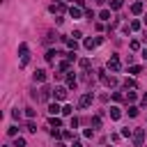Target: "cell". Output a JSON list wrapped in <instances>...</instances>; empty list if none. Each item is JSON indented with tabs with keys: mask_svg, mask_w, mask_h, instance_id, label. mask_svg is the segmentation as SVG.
Wrapping results in <instances>:
<instances>
[{
	"mask_svg": "<svg viewBox=\"0 0 147 147\" xmlns=\"http://www.w3.org/2000/svg\"><path fill=\"white\" fill-rule=\"evenodd\" d=\"M32 96H34L37 101H41V103H44V101H48V96H51V87H48V85H44V87L39 90V94H37V90H34V92H32Z\"/></svg>",
	"mask_w": 147,
	"mask_h": 147,
	"instance_id": "obj_1",
	"label": "cell"
},
{
	"mask_svg": "<svg viewBox=\"0 0 147 147\" xmlns=\"http://www.w3.org/2000/svg\"><path fill=\"white\" fill-rule=\"evenodd\" d=\"M99 78H101V83H103L106 87H115V85H117V78H115V76H106L103 71H99Z\"/></svg>",
	"mask_w": 147,
	"mask_h": 147,
	"instance_id": "obj_2",
	"label": "cell"
},
{
	"mask_svg": "<svg viewBox=\"0 0 147 147\" xmlns=\"http://www.w3.org/2000/svg\"><path fill=\"white\" fill-rule=\"evenodd\" d=\"M142 142H145V129H136L133 131V145L142 147Z\"/></svg>",
	"mask_w": 147,
	"mask_h": 147,
	"instance_id": "obj_3",
	"label": "cell"
},
{
	"mask_svg": "<svg viewBox=\"0 0 147 147\" xmlns=\"http://www.w3.org/2000/svg\"><path fill=\"white\" fill-rule=\"evenodd\" d=\"M108 69H110V71H119V69H122V64H119V57H117V55H110V60H108Z\"/></svg>",
	"mask_w": 147,
	"mask_h": 147,
	"instance_id": "obj_4",
	"label": "cell"
},
{
	"mask_svg": "<svg viewBox=\"0 0 147 147\" xmlns=\"http://www.w3.org/2000/svg\"><path fill=\"white\" fill-rule=\"evenodd\" d=\"M92 99H94V94H92V92H87V94H83V96L78 99V106H80V108H87V106L92 103Z\"/></svg>",
	"mask_w": 147,
	"mask_h": 147,
	"instance_id": "obj_5",
	"label": "cell"
},
{
	"mask_svg": "<svg viewBox=\"0 0 147 147\" xmlns=\"http://www.w3.org/2000/svg\"><path fill=\"white\" fill-rule=\"evenodd\" d=\"M18 55H21V64L25 67L28 64V44H21L18 46Z\"/></svg>",
	"mask_w": 147,
	"mask_h": 147,
	"instance_id": "obj_6",
	"label": "cell"
},
{
	"mask_svg": "<svg viewBox=\"0 0 147 147\" xmlns=\"http://www.w3.org/2000/svg\"><path fill=\"white\" fill-rule=\"evenodd\" d=\"M53 96H55L57 101H64V99H67V87H55V90H53Z\"/></svg>",
	"mask_w": 147,
	"mask_h": 147,
	"instance_id": "obj_7",
	"label": "cell"
},
{
	"mask_svg": "<svg viewBox=\"0 0 147 147\" xmlns=\"http://www.w3.org/2000/svg\"><path fill=\"white\" fill-rule=\"evenodd\" d=\"M48 9H51L53 14H62V11H64V2H53Z\"/></svg>",
	"mask_w": 147,
	"mask_h": 147,
	"instance_id": "obj_8",
	"label": "cell"
},
{
	"mask_svg": "<svg viewBox=\"0 0 147 147\" xmlns=\"http://www.w3.org/2000/svg\"><path fill=\"white\" fill-rule=\"evenodd\" d=\"M44 80H46V71L44 69H37L34 71V83H44Z\"/></svg>",
	"mask_w": 147,
	"mask_h": 147,
	"instance_id": "obj_9",
	"label": "cell"
},
{
	"mask_svg": "<svg viewBox=\"0 0 147 147\" xmlns=\"http://www.w3.org/2000/svg\"><path fill=\"white\" fill-rule=\"evenodd\" d=\"M62 41H64V44H67V46H69L71 51H76V48H78V41H76V39H69V37H62Z\"/></svg>",
	"mask_w": 147,
	"mask_h": 147,
	"instance_id": "obj_10",
	"label": "cell"
},
{
	"mask_svg": "<svg viewBox=\"0 0 147 147\" xmlns=\"http://www.w3.org/2000/svg\"><path fill=\"white\" fill-rule=\"evenodd\" d=\"M76 85H78V78H76L74 74H69V76H67V87H71V90H74Z\"/></svg>",
	"mask_w": 147,
	"mask_h": 147,
	"instance_id": "obj_11",
	"label": "cell"
},
{
	"mask_svg": "<svg viewBox=\"0 0 147 147\" xmlns=\"http://www.w3.org/2000/svg\"><path fill=\"white\" fill-rule=\"evenodd\" d=\"M69 16H71V18H80V16H83L80 7H71V9H69Z\"/></svg>",
	"mask_w": 147,
	"mask_h": 147,
	"instance_id": "obj_12",
	"label": "cell"
},
{
	"mask_svg": "<svg viewBox=\"0 0 147 147\" xmlns=\"http://www.w3.org/2000/svg\"><path fill=\"white\" fill-rule=\"evenodd\" d=\"M83 46H85L87 51H92L94 46H99V41H96V39H85V41H83Z\"/></svg>",
	"mask_w": 147,
	"mask_h": 147,
	"instance_id": "obj_13",
	"label": "cell"
},
{
	"mask_svg": "<svg viewBox=\"0 0 147 147\" xmlns=\"http://www.w3.org/2000/svg\"><path fill=\"white\" fill-rule=\"evenodd\" d=\"M57 55H62V53H60V51H48V53H46V62H55Z\"/></svg>",
	"mask_w": 147,
	"mask_h": 147,
	"instance_id": "obj_14",
	"label": "cell"
},
{
	"mask_svg": "<svg viewBox=\"0 0 147 147\" xmlns=\"http://www.w3.org/2000/svg\"><path fill=\"white\" fill-rule=\"evenodd\" d=\"M131 14H142V2H133L131 5Z\"/></svg>",
	"mask_w": 147,
	"mask_h": 147,
	"instance_id": "obj_15",
	"label": "cell"
},
{
	"mask_svg": "<svg viewBox=\"0 0 147 147\" xmlns=\"http://www.w3.org/2000/svg\"><path fill=\"white\" fill-rule=\"evenodd\" d=\"M99 18L101 21H110V9H101L99 11Z\"/></svg>",
	"mask_w": 147,
	"mask_h": 147,
	"instance_id": "obj_16",
	"label": "cell"
},
{
	"mask_svg": "<svg viewBox=\"0 0 147 147\" xmlns=\"http://www.w3.org/2000/svg\"><path fill=\"white\" fill-rule=\"evenodd\" d=\"M48 113H51V115H57V113H62V108H60L57 103H51V106H48Z\"/></svg>",
	"mask_w": 147,
	"mask_h": 147,
	"instance_id": "obj_17",
	"label": "cell"
},
{
	"mask_svg": "<svg viewBox=\"0 0 147 147\" xmlns=\"http://www.w3.org/2000/svg\"><path fill=\"white\" fill-rule=\"evenodd\" d=\"M110 117H113V119H119V117H122V113H119V108H117V106H113V108H110Z\"/></svg>",
	"mask_w": 147,
	"mask_h": 147,
	"instance_id": "obj_18",
	"label": "cell"
},
{
	"mask_svg": "<svg viewBox=\"0 0 147 147\" xmlns=\"http://www.w3.org/2000/svg\"><path fill=\"white\" fill-rule=\"evenodd\" d=\"M124 99H126V103H133V101L138 99V94H136V92H126V96H124Z\"/></svg>",
	"mask_w": 147,
	"mask_h": 147,
	"instance_id": "obj_19",
	"label": "cell"
},
{
	"mask_svg": "<svg viewBox=\"0 0 147 147\" xmlns=\"http://www.w3.org/2000/svg\"><path fill=\"white\" fill-rule=\"evenodd\" d=\"M60 126H62L60 117H51V129H60Z\"/></svg>",
	"mask_w": 147,
	"mask_h": 147,
	"instance_id": "obj_20",
	"label": "cell"
},
{
	"mask_svg": "<svg viewBox=\"0 0 147 147\" xmlns=\"http://www.w3.org/2000/svg\"><path fill=\"white\" fill-rule=\"evenodd\" d=\"M92 129H101V115L92 117Z\"/></svg>",
	"mask_w": 147,
	"mask_h": 147,
	"instance_id": "obj_21",
	"label": "cell"
},
{
	"mask_svg": "<svg viewBox=\"0 0 147 147\" xmlns=\"http://www.w3.org/2000/svg\"><path fill=\"white\" fill-rule=\"evenodd\" d=\"M129 117H138V106H129Z\"/></svg>",
	"mask_w": 147,
	"mask_h": 147,
	"instance_id": "obj_22",
	"label": "cell"
},
{
	"mask_svg": "<svg viewBox=\"0 0 147 147\" xmlns=\"http://www.w3.org/2000/svg\"><path fill=\"white\" fill-rule=\"evenodd\" d=\"M69 62H71V60H64V62H60V71H69Z\"/></svg>",
	"mask_w": 147,
	"mask_h": 147,
	"instance_id": "obj_23",
	"label": "cell"
},
{
	"mask_svg": "<svg viewBox=\"0 0 147 147\" xmlns=\"http://www.w3.org/2000/svg\"><path fill=\"white\" fill-rule=\"evenodd\" d=\"M119 7H122V0H113L110 2V9H119Z\"/></svg>",
	"mask_w": 147,
	"mask_h": 147,
	"instance_id": "obj_24",
	"label": "cell"
},
{
	"mask_svg": "<svg viewBox=\"0 0 147 147\" xmlns=\"http://www.w3.org/2000/svg\"><path fill=\"white\" fill-rule=\"evenodd\" d=\"M78 64H80V67H83V69H87V67H90V57H83V60H80V62H78Z\"/></svg>",
	"mask_w": 147,
	"mask_h": 147,
	"instance_id": "obj_25",
	"label": "cell"
},
{
	"mask_svg": "<svg viewBox=\"0 0 147 147\" xmlns=\"http://www.w3.org/2000/svg\"><path fill=\"white\" fill-rule=\"evenodd\" d=\"M83 136H85V138H92V136H94V129H92V126H90V129H85V131H83Z\"/></svg>",
	"mask_w": 147,
	"mask_h": 147,
	"instance_id": "obj_26",
	"label": "cell"
},
{
	"mask_svg": "<svg viewBox=\"0 0 147 147\" xmlns=\"http://www.w3.org/2000/svg\"><path fill=\"white\" fill-rule=\"evenodd\" d=\"M14 147H25V140H23V138H16V140H14Z\"/></svg>",
	"mask_w": 147,
	"mask_h": 147,
	"instance_id": "obj_27",
	"label": "cell"
},
{
	"mask_svg": "<svg viewBox=\"0 0 147 147\" xmlns=\"http://www.w3.org/2000/svg\"><path fill=\"white\" fill-rule=\"evenodd\" d=\"M28 131L34 133V131H37V124H34V122H28Z\"/></svg>",
	"mask_w": 147,
	"mask_h": 147,
	"instance_id": "obj_28",
	"label": "cell"
},
{
	"mask_svg": "<svg viewBox=\"0 0 147 147\" xmlns=\"http://www.w3.org/2000/svg\"><path fill=\"white\" fill-rule=\"evenodd\" d=\"M131 30H140V21H131Z\"/></svg>",
	"mask_w": 147,
	"mask_h": 147,
	"instance_id": "obj_29",
	"label": "cell"
},
{
	"mask_svg": "<svg viewBox=\"0 0 147 147\" xmlns=\"http://www.w3.org/2000/svg\"><path fill=\"white\" fill-rule=\"evenodd\" d=\"M129 48H131V51H138V48H140V44H138V41H131V44H129Z\"/></svg>",
	"mask_w": 147,
	"mask_h": 147,
	"instance_id": "obj_30",
	"label": "cell"
},
{
	"mask_svg": "<svg viewBox=\"0 0 147 147\" xmlns=\"http://www.w3.org/2000/svg\"><path fill=\"white\" fill-rule=\"evenodd\" d=\"M62 113H64V115H71V113H74V108H71V106H64V108H62Z\"/></svg>",
	"mask_w": 147,
	"mask_h": 147,
	"instance_id": "obj_31",
	"label": "cell"
},
{
	"mask_svg": "<svg viewBox=\"0 0 147 147\" xmlns=\"http://www.w3.org/2000/svg\"><path fill=\"white\" fill-rule=\"evenodd\" d=\"M25 115H28V117H34V115H37V110H32V108H25Z\"/></svg>",
	"mask_w": 147,
	"mask_h": 147,
	"instance_id": "obj_32",
	"label": "cell"
},
{
	"mask_svg": "<svg viewBox=\"0 0 147 147\" xmlns=\"http://www.w3.org/2000/svg\"><path fill=\"white\" fill-rule=\"evenodd\" d=\"M140 71H142L140 67H131V69H129V74H140Z\"/></svg>",
	"mask_w": 147,
	"mask_h": 147,
	"instance_id": "obj_33",
	"label": "cell"
},
{
	"mask_svg": "<svg viewBox=\"0 0 147 147\" xmlns=\"http://www.w3.org/2000/svg\"><path fill=\"white\" fill-rule=\"evenodd\" d=\"M126 87H136V80L133 78H126Z\"/></svg>",
	"mask_w": 147,
	"mask_h": 147,
	"instance_id": "obj_34",
	"label": "cell"
},
{
	"mask_svg": "<svg viewBox=\"0 0 147 147\" xmlns=\"http://www.w3.org/2000/svg\"><path fill=\"white\" fill-rule=\"evenodd\" d=\"M113 99L115 101H122V92H113Z\"/></svg>",
	"mask_w": 147,
	"mask_h": 147,
	"instance_id": "obj_35",
	"label": "cell"
},
{
	"mask_svg": "<svg viewBox=\"0 0 147 147\" xmlns=\"http://www.w3.org/2000/svg\"><path fill=\"white\" fill-rule=\"evenodd\" d=\"M16 131H18L16 126H9V129H7V133H9V136H16Z\"/></svg>",
	"mask_w": 147,
	"mask_h": 147,
	"instance_id": "obj_36",
	"label": "cell"
},
{
	"mask_svg": "<svg viewBox=\"0 0 147 147\" xmlns=\"http://www.w3.org/2000/svg\"><path fill=\"white\" fill-rule=\"evenodd\" d=\"M140 103H142V106H147V94H142V99H140Z\"/></svg>",
	"mask_w": 147,
	"mask_h": 147,
	"instance_id": "obj_37",
	"label": "cell"
},
{
	"mask_svg": "<svg viewBox=\"0 0 147 147\" xmlns=\"http://www.w3.org/2000/svg\"><path fill=\"white\" fill-rule=\"evenodd\" d=\"M71 147H83V145H80V142H78V140H76V142H74V145H71Z\"/></svg>",
	"mask_w": 147,
	"mask_h": 147,
	"instance_id": "obj_38",
	"label": "cell"
},
{
	"mask_svg": "<svg viewBox=\"0 0 147 147\" xmlns=\"http://www.w3.org/2000/svg\"><path fill=\"white\" fill-rule=\"evenodd\" d=\"M142 57H145V60H147V48H145V51H142Z\"/></svg>",
	"mask_w": 147,
	"mask_h": 147,
	"instance_id": "obj_39",
	"label": "cell"
},
{
	"mask_svg": "<svg viewBox=\"0 0 147 147\" xmlns=\"http://www.w3.org/2000/svg\"><path fill=\"white\" fill-rule=\"evenodd\" d=\"M142 41H147V32H145V34H142Z\"/></svg>",
	"mask_w": 147,
	"mask_h": 147,
	"instance_id": "obj_40",
	"label": "cell"
},
{
	"mask_svg": "<svg viewBox=\"0 0 147 147\" xmlns=\"http://www.w3.org/2000/svg\"><path fill=\"white\" fill-rule=\"evenodd\" d=\"M142 21H145V25H147V14H145V18H142Z\"/></svg>",
	"mask_w": 147,
	"mask_h": 147,
	"instance_id": "obj_41",
	"label": "cell"
}]
</instances>
